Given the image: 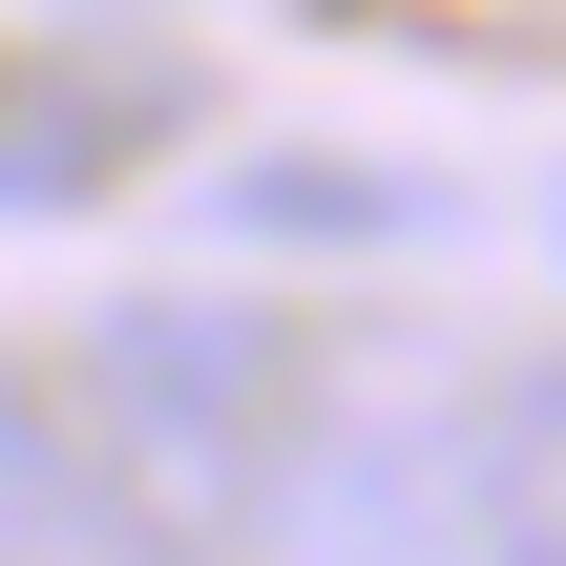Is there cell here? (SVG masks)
<instances>
[{"mask_svg": "<svg viewBox=\"0 0 566 566\" xmlns=\"http://www.w3.org/2000/svg\"><path fill=\"white\" fill-rule=\"evenodd\" d=\"M546 252H566V189H546Z\"/></svg>", "mask_w": 566, "mask_h": 566, "instance_id": "obj_7", "label": "cell"}, {"mask_svg": "<svg viewBox=\"0 0 566 566\" xmlns=\"http://www.w3.org/2000/svg\"><path fill=\"white\" fill-rule=\"evenodd\" d=\"M210 210H231V231H315V252H378V231H441V189H420V168H357V147H273V168H231Z\"/></svg>", "mask_w": 566, "mask_h": 566, "instance_id": "obj_5", "label": "cell"}, {"mask_svg": "<svg viewBox=\"0 0 566 566\" xmlns=\"http://www.w3.org/2000/svg\"><path fill=\"white\" fill-rule=\"evenodd\" d=\"M441 546H462V441L420 399L315 378V420H294V462L252 504V566H441Z\"/></svg>", "mask_w": 566, "mask_h": 566, "instance_id": "obj_2", "label": "cell"}, {"mask_svg": "<svg viewBox=\"0 0 566 566\" xmlns=\"http://www.w3.org/2000/svg\"><path fill=\"white\" fill-rule=\"evenodd\" d=\"M0 566H189V546H147V504L84 462L63 378H21V357H0Z\"/></svg>", "mask_w": 566, "mask_h": 566, "instance_id": "obj_3", "label": "cell"}, {"mask_svg": "<svg viewBox=\"0 0 566 566\" xmlns=\"http://www.w3.org/2000/svg\"><path fill=\"white\" fill-rule=\"evenodd\" d=\"M462 546L483 566H566V357H525L462 441Z\"/></svg>", "mask_w": 566, "mask_h": 566, "instance_id": "obj_4", "label": "cell"}, {"mask_svg": "<svg viewBox=\"0 0 566 566\" xmlns=\"http://www.w3.org/2000/svg\"><path fill=\"white\" fill-rule=\"evenodd\" d=\"M84 189H105V105L0 63V210H84Z\"/></svg>", "mask_w": 566, "mask_h": 566, "instance_id": "obj_6", "label": "cell"}, {"mask_svg": "<svg viewBox=\"0 0 566 566\" xmlns=\"http://www.w3.org/2000/svg\"><path fill=\"white\" fill-rule=\"evenodd\" d=\"M63 420H84V462L147 504V546L231 566L252 504H273V462H294V420H315V357H294V315H252V294H105V315L63 336Z\"/></svg>", "mask_w": 566, "mask_h": 566, "instance_id": "obj_1", "label": "cell"}]
</instances>
